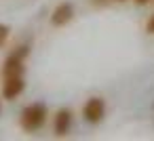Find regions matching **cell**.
I'll return each mask as SVG.
<instances>
[{
  "instance_id": "obj_2",
  "label": "cell",
  "mask_w": 154,
  "mask_h": 141,
  "mask_svg": "<svg viewBox=\"0 0 154 141\" xmlns=\"http://www.w3.org/2000/svg\"><path fill=\"white\" fill-rule=\"evenodd\" d=\"M30 44L23 42L19 46H15V51L5 59L2 65V78H11V76H23L26 74V59L30 55Z\"/></svg>"
},
{
  "instance_id": "obj_4",
  "label": "cell",
  "mask_w": 154,
  "mask_h": 141,
  "mask_svg": "<svg viewBox=\"0 0 154 141\" xmlns=\"http://www.w3.org/2000/svg\"><path fill=\"white\" fill-rule=\"evenodd\" d=\"M23 91H26V80H23V76L5 78V80H2V86H0V95H2V99H7V101L17 99Z\"/></svg>"
},
{
  "instance_id": "obj_9",
  "label": "cell",
  "mask_w": 154,
  "mask_h": 141,
  "mask_svg": "<svg viewBox=\"0 0 154 141\" xmlns=\"http://www.w3.org/2000/svg\"><path fill=\"white\" fill-rule=\"evenodd\" d=\"M146 32H148V34H154V15L148 19V23H146Z\"/></svg>"
},
{
  "instance_id": "obj_3",
  "label": "cell",
  "mask_w": 154,
  "mask_h": 141,
  "mask_svg": "<svg viewBox=\"0 0 154 141\" xmlns=\"http://www.w3.org/2000/svg\"><path fill=\"white\" fill-rule=\"evenodd\" d=\"M106 116V101L101 97H89L87 103L82 105V118L91 124L101 122Z\"/></svg>"
},
{
  "instance_id": "obj_12",
  "label": "cell",
  "mask_w": 154,
  "mask_h": 141,
  "mask_svg": "<svg viewBox=\"0 0 154 141\" xmlns=\"http://www.w3.org/2000/svg\"><path fill=\"white\" fill-rule=\"evenodd\" d=\"M0 114H2V103H0Z\"/></svg>"
},
{
  "instance_id": "obj_13",
  "label": "cell",
  "mask_w": 154,
  "mask_h": 141,
  "mask_svg": "<svg viewBox=\"0 0 154 141\" xmlns=\"http://www.w3.org/2000/svg\"><path fill=\"white\" fill-rule=\"evenodd\" d=\"M152 2H154V0H152Z\"/></svg>"
},
{
  "instance_id": "obj_7",
  "label": "cell",
  "mask_w": 154,
  "mask_h": 141,
  "mask_svg": "<svg viewBox=\"0 0 154 141\" xmlns=\"http://www.w3.org/2000/svg\"><path fill=\"white\" fill-rule=\"evenodd\" d=\"M9 36H11V28L7 23H0V49L9 42Z\"/></svg>"
},
{
  "instance_id": "obj_10",
  "label": "cell",
  "mask_w": 154,
  "mask_h": 141,
  "mask_svg": "<svg viewBox=\"0 0 154 141\" xmlns=\"http://www.w3.org/2000/svg\"><path fill=\"white\" fill-rule=\"evenodd\" d=\"M133 2L137 4V7H146V4H150L152 0H133Z\"/></svg>"
},
{
  "instance_id": "obj_11",
  "label": "cell",
  "mask_w": 154,
  "mask_h": 141,
  "mask_svg": "<svg viewBox=\"0 0 154 141\" xmlns=\"http://www.w3.org/2000/svg\"><path fill=\"white\" fill-rule=\"evenodd\" d=\"M114 2H127V0H114Z\"/></svg>"
},
{
  "instance_id": "obj_6",
  "label": "cell",
  "mask_w": 154,
  "mask_h": 141,
  "mask_svg": "<svg viewBox=\"0 0 154 141\" xmlns=\"http://www.w3.org/2000/svg\"><path fill=\"white\" fill-rule=\"evenodd\" d=\"M53 130L57 137H66L72 130V112L68 107H61L55 114V122H53Z\"/></svg>"
},
{
  "instance_id": "obj_5",
  "label": "cell",
  "mask_w": 154,
  "mask_h": 141,
  "mask_svg": "<svg viewBox=\"0 0 154 141\" xmlns=\"http://www.w3.org/2000/svg\"><path fill=\"white\" fill-rule=\"evenodd\" d=\"M74 15H76V11H74V4L72 2H59L55 9H53V13H51V26L53 28H63V26H68L72 19H74Z\"/></svg>"
},
{
  "instance_id": "obj_1",
  "label": "cell",
  "mask_w": 154,
  "mask_h": 141,
  "mask_svg": "<svg viewBox=\"0 0 154 141\" xmlns=\"http://www.w3.org/2000/svg\"><path fill=\"white\" fill-rule=\"evenodd\" d=\"M47 105L42 101H36V103H30L23 112H21V128L26 133H36L45 126L47 122Z\"/></svg>"
},
{
  "instance_id": "obj_8",
  "label": "cell",
  "mask_w": 154,
  "mask_h": 141,
  "mask_svg": "<svg viewBox=\"0 0 154 141\" xmlns=\"http://www.w3.org/2000/svg\"><path fill=\"white\" fill-rule=\"evenodd\" d=\"M114 2V0H91V4L95 7V9H106V7H110Z\"/></svg>"
}]
</instances>
